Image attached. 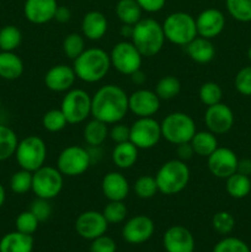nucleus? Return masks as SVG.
<instances>
[{
  "label": "nucleus",
  "instance_id": "f257e3e1",
  "mask_svg": "<svg viewBox=\"0 0 251 252\" xmlns=\"http://www.w3.org/2000/svg\"><path fill=\"white\" fill-rule=\"evenodd\" d=\"M129 111L128 95L121 86L107 84L91 96V116L106 125L121 122Z\"/></svg>",
  "mask_w": 251,
  "mask_h": 252
},
{
  "label": "nucleus",
  "instance_id": "f03ea898",
  "mask_svg": "<svg viewBox=\"0 0 251 252\" xmlns=\"http://www.w3.org/2000/svg\"><path fill=\"white\" fill-rule=\"evenodd\" d=\"M73 62V69L76 74V78L89 84L101 81L112 68L110 53L97 47L86 48Z\"/></svg>",
  "mask_w": 251,
  "mask_h": 252
},
{
  "label": "nucleus",
  "instance_id": "7ed1b4c3",
  "mask_svg": "<svg viewBox=\"0 0 251 252\" xmlns=\"http://www.w3.org/2000/svg\"><path fill=\"white\" fill-rule=\"evenodd\" d=\"M165 33L162 30V25H160L157 20L140 19L133 26V33L130 37V42L137 47L143 57H154L159 53L164 47Z\"/></svg>",
  "mask_w": 251,
  "mask_h": 252
},
{
  "label": "nucleus",
  "instance_id": "20e7f679",
  "mask_svg": "<svg viewBox=\"0 0 251 252\" xmlns=\"http://www.w3.org/2000/svg\"><path fill=\"white\" fill-rule=\"evenodd\" d=\"M188 166L180 159H172L164 162L155 175L157 189L165 196H174L186 189L189 182Z\"/></svg>",
  "mask_w": 251,
  "mask_h": 252
},
{
  "label": "nucleus",
  "instance_id": "39448f33",
  "mask_svg": "<svg viewBox=\"0 0 251 252\" xmlns=\"http://www.w3.org/2000/svg\"><path fill=\"white\" fill-rule=\"evenodd\" d=\"M162 30L167 41L181 47L188 44L192 39L198 36L196 19L184 11H176L167 15L165 21L162 22Z\"/></svg>",
  "mask_w": 251,
  "mask_h": 252
},
{
  "label": "nucleus",
  "instance_id": "423d86ee",
  "mask_svg": "<svg viewBox=\"0 0 251 252\" xmlns=\"http://www.w3.org/2000/svg\"><path fill=\"white\" fill-rule=\"evenodd\" d=\"M160 127L162 138L174 145L188 143L197 132L194 120L185 112L169 113L160 123Z\"/></svg>",
  "mask_w": 251,
  "mask_h": 252
},
{
  "label": "nucleus",
  "instance_id": "0eeeda50",
  "mask_svg": "<svg viewBox=\"0 0 251 252\" xmlns=\"http://www.w3.org/2000/svg\"><path fill=\"white\" fill-rule=\"evenodd\" d=\"M14 157L21 169L34 172L46 162L47 145L42 138L27 135L22 140H19Z\"/></svg>",
  "mask_w": 251,
  "mask_h": 252
},
{
  "label": "nucleus",
  "instance_id": "6e6552de",
  "mask_svg": "<svg viewBox=\"0 0 251 252\" xmlns=\"http://www.w3.org/2000/svg\"><path fill=\"white\" fill-rule=\"evenodd\" d=\"M68 125H79L91 116V96L83 89H70L66 91L61 102Z\"/></svg>",
  "mask_w": 251,
  "mask_h": 252
},
{
  "label": "nucleus",
  "instance_id": "1a4fd4ad",
  "mask_svg": "<svg viewBox=\"0 0 251 252\" xmlns=\"http://www.w3.org/2000/svg\"><path fill=\"white\" fill-rule=\"evenodd\" d=\"M57 167L43 165L32 172V189L34 196L38 198L53 199L63 189L64 179Z\"/></svg>",
  "mask_w": 251,
  "mask_h": 252
},
{
  "label": "nucleus",
  "instance_id": "9d476101",
  "mask_svg": "<svg viewBox=\"0 0 251 252\" xmlns=\"http://www.w3.org/2000/svg\"><path fill=\"white\" fill-rule=\"evenodd\" d=\"M91 158L86 148L69 145L64 148L57 159V169L63 176L76 177L83 175L91 166Z\"/></svg>",
  "mask_w": 251,
  "mask_h": 252
},
{
  "label": "nucleus",
  "instance_id": "9b49d317",
  "mask_svg": "<svg viewBox=\"0 0 251 252\" xmlns=\"http://www.w3.org/2000/svg\"><path fill=\"white\" fill-rule=\"evenodd\" d=\"M143 58L144 57L140 54L137 47L129 41L118 42L110 52L112 68H115L120 74L128 76L142 69Z\"/></svg>",
  "mask_w": 251,
  "mask_h": 252
},
{
  "label": "nucleus",
  "instance_id": "f8f14e48",
  "mask_svg": "<svg viewBox=\"0 0 251 252\" xmlns=\"http://www.w3.org/2000/svg\"><path fill=\"white\" fill-rule=\"evenodd\" d=\"M129 127V140L138 149H152L162 138L160 123L153 117H139Z\"/></svg>",
  "mask_w": 251,
  "mask_h": 252
},
{
  "label": "nucleus",
  "instance_id": "ddd939ff",
  "mask_svg": "<svg viewBox=\"0 0 251 252\" xmlns=\"http://www.w3.org/2000/svg\"><path fill=\"white\" fill-rule=\"evenodd\" d=\"M238 155L225 147H218L207 158L209 172L217 179L225 180L235 174L238 170Z\"/></svg>",
  "mask_w": 251,
  "mask_h": 252
},
{
  "label": "nucleus",
  "instance_id": "4468645a",
  "mask_svg": "<svg viewBox=\"0 0 251 252\" xmlns=\"http://www.w3.org/2000/svg\"><path fill=\"white\" fill-rule=\"evenodd\" d=\"M234 112L228 105L223 102L208 106L204 113V123L207 129L216 135L225 134L234 126Z\"/></svg>",
  "mask_w": 251,
  "mask_h": 252
},
{
  "label": "nucleus",
  "instance_id": "2eb2a0df",
  "mask_svg": "<svg viewBox=\"0 0 251 252\" xmlns=\"http://www.w3.org/2000/svg\"><path fill=\"white\" fill-rule=\"evenodd\" d=\"M155 224L149 217L135 216L128 219L122 229V238L132 245L144 244L153 236Z\"/></svg>",
  "mask_w": 251,
  "mask_h": 252
},
{
  "label": "nucleus",
  "instance_id": "dca6fc26",
  "mask_svg": "<svg viewBox=\"0 0 251 252\" xmlns=\"http://www.w3.org/2000/svg\"><path fill=\"white\" fill-rule=\"evenodd\" d=\"M108 223L102 212L86 211L83 212L75 220V230L79 236L86 240H94L103 235L107 230Z\"/></svg>",
  "mask_w": 251,
  "mask_h": 252
},
{
  "label": "nucleus",
  "instance_id": "f3484780",
  "mask_svg": "<svg viewBox=\"0 0 251 252\" xmlns=\"http://www.w3.org/2000/svg\"><path fill=\"white\" fill-rule=\"evenodd\" d=\"M160 98L155 91L138 89L128 95V106L133 115L139 117H153L160 110Z\"/></svg>",
  "mask_w": 251,
  "mask_h": 252
},
{
  "label": "nucleus",
  "instance_id": "a211bd4d",
  "mask_svg": "<svg viewBox=\"0 0 251 252\" xmlns=\"http://www.w3.org/2000/svg\"><path fill=\"white\" fill-rule=\"evenodd\" d=\"M76 74L73 66L66 64H57L51 66L44 74V85L54 93H66L73 89Z\"/></svg>",
  "mask_w": 251,
  "mask_h": 252
},
{
  "label": "nucleus",
  "instance_id": "6ab92c4d",
  "mask_svg": "<svg viewBox=\"0 0 251 252\" xmlns=\"http://www.w3.org/2000/svg\"><path fill=\"white\" fill-rule=\"evenodd\" d=\"M196 26L198 36L213 39L223 32L225 27V16L220 10L209 7L199 12L196 17Z\"/></svg>",
  "mask_w": 251,
  "mask_h": 252
},
{
  "label": "nucleus",
  "instance_id": "aec40b11",
  "mask_svg": "<svg viewBox=\"0 0 251 252\" xmlns=\"http://www.w3.org/2000/svg\"><path fill=\"white\" fill-rule=\"evenodd\" d=\"M162 245L166 252H193L194 238L185 226L174 225L165 231Z\"/></svg>",
  "mask_w": 251,
  "mask_h": 252
},
{
  "label": "nucleus",
  "instance_id": "412c9836",
  "mask_svg": "<svg viewBox=\"0 0 251 252\" xmlns=\"http://www.w3.org/2000/svg\"><path fill=\"white\" fill-rule=\"evenodd\" d=\"M58 2L57 0H26L24 15L33 25H44L54 20Z\"/></svg>",
  "mask_w": 251,
  "mask_h": 252
},
{
  "label": "nucleus",
  "instance_id": "4be33fe9",
  "mask_svg": "<svg viewBox=\"0 0 251 252\" xmlns=\"http://www.w3.org/2000/svg\"><path fill=\"white\" fill-rule=\"evenodd\" d=\"M129 182L123 174L111 171L101 181V191L108 201H125L129 194Z\"/></svg>",
  "mask_w": 251,
  "mask_h": 252
},
{
  "label": "nucleus",
  "instance_id": "5701e85b",
  "mask_svg": "<svg viewBox=\"0 0 251 252\" xmlns=\"http://www.w3.org/2000/svg\"><path fill=\"white\" fill-rule=\"evenodd\" d=\"M108 29V22L105 15L100 11H89L84 15L81 20V32L86 39L98 41L106 34Z\"/></svg>",
  "mask_w": 251,
  "mask_h": 252
},
{
  "label": "nucleus",
  "instance_id": "b1692460",
  "mask_svg": "<svg viewBox=\"0 0 251 252\" xmlns=\"http://www.w3.org/2000/svg\"><path fill=\"white\" fill-rule=\"evenodd\" d=\"M186 54L191 61L198 64H208L216 57V47L212 43V39L197 36L188 44L185 46Z\"/></svg>",
  "mask_w": 251,
  "mask_h": 252
},
{
  "label": "nucleus",
  "instance_id": "393cba45",
  "mask_svg": "<svg viewBox=\"0 0 251 252\" xmlns=\"http://www.w3.org/2000/svg\"><path fill=\"white\" fill-rule=\"evenodd\" d=\"M33 238L32 235L11 231L0 239V252H32Z\"/></svg>",
  "mask_w": 251,
  "mask_h": 252
},
{
  "label": "nucleus",
  "instance_id": "a878e982",
  "mask_svg": "<svg viewBox=\"0 0 251 252\" xmlns=\"http://www.w3.org/2000/svg\"><path fill=\"white\" fill-rule=\"evenodd\" d=\"M138 153H139V149L130 140H128V142L116 144L112 150V154H111V158H112L113 164L118 169L127 170L135 165L138 160Z\"/></svg>",
  "mask_w": 251,
  "mask_h": 252
},
{
  "label": "nucleus",
  "instance_id": "bb28decb",
  "mask_svg": "<svg viewBox=\"0 0 251 252\" xmlns=\"http://www.w3.org/2000/svg\"><path fill=\"white\" fill-rule=\"evenodd\" d=\"M24 73V62L15 52L0 51V78L16 80Z\"/></svg>",
  "mask_w": 251,
  "mask_h": 252
},
{
  "label": "nucleus",
  "instance_id": "cd10ccee",
  "mask_svg": "<svg viewBox=\"0 0 251 252\" xmlns=\"http://www.w3.org/2000/svg\"><path fill=\"white\" fill-rule=\"evenodd\" d=\"M194 154L201 158H208L218 148V139L211 130H198L189 140Z\"/></svg>",
  "mask_w": 251,
  "mask_h": 252
},
{
  "label": "nucleus",
  "instance_id": "c85d7f7f",
  "mask_svg": "<svg viewBox=\"0 0 251 252\" xmlns=\"http://www.w3.org/2000/svg\"><path fill=\"white\" fill-rule=\"evenodd\" d=\"M108 132H110L108 125H106L102 121L94 118V120L89 121L84 127L83 137L89 147H100L107 139Z\"/></svg>",
  "mask_w": 251,
  "mask_h": 252
},
{
  "label": "nucleus",
  "instance_id": "c756f323",
  "mask_svg": "<svg viewBox=\"0 0 251 252\" xmlns=\"http://www.w3.org/2000/svg\"><path fill=\"white\" fill-rule=\"evenodd\" d=\"M226 193L235 199H243L249 196L251 192V180L250 176L235 172L228 179H225Z\"/></svg>",
  "mask_w": 251,
  "mask_h": 252
},
{
  "label": "nucleus",
  "instance_id": "7c9ffc66",
  "mask_svg": "<svg viewBox=\"0 0 251 252\" xmlns=\"http://www.w3.org/2000/svg\"><path fill=\"white\" fill-rule=\"evenodd\" d=\"M116 15L125 25H135L142 19V7L135 0H120L116 5Z\"/></svg>",
  "mask_w": 251,
  "mask_h": 252
},
{
  "label": "nucleus",
  "instance_id": "2f4dec72",
  "mask_svg": "<svg viewBox=\"0 0 251 252\" xmlns=\"http://www.w3.org/2000/svg\"><path fill=\"white\" fill-rule=\"evenodd\" d=\"M19 139L14 130L10 127L0 125V161L10 159L16 152Z\"/></svg>",
  "mask_w": 251,
  "mask_h": 252
},
{
  "label": "nucleus",
  "instance_id": "473e14b6",
  "mask_svg": "<svg viewBox=\"0 0 251 252\" xmlns=\"http://www.w3.org/2000/svg\"><path fill=\"white\" fill-rule=\"evenodd\" d=\"M180 91H181V83L174 75L162 76L155 86V94L160 100H172L179 96Z\"/></svg>",
  "mask_w": 251,
  "mask_h": 252
},
{
  "label": "nucleus",
  "instance_id": "72a5a7b5",
  "mask_svg": "<svg viewBox=\"0 0 251 252\" xmlns=\"http://www.w3.org/2000/svg\"><path fill=\"white\" fill-rule=\"evenodd\" d=\"M22 42V33L19 27L6 25L0 30V51L14 52Z\"/></svg>",
  "mask_w": 251,
  "mask_h": 252
},
{
  "label": "nucleus",
  "instance_id": "f704fd0d",
  "mask_svg": "<svg viewBox=\"0 0 251 252\" xmlns=\"http://www.w3.org/2000/svg\"><path fill=\"white\" fill-rule=\"evenodd\" d=\"M226 10L239 22H251V0H225Z\"/></svg>",
  "mask_w": 251,
  "mask_h": 252
},
{
  "label": "nucleus",
  "instance_id": "c9c22d12",
  "mask_svg": "<svg viewBox=\"0 0 251 252\" xmlns=\"http://www.w3.org/2000/svg\"><path fill=\"white\" fill-rule=\"evenodd\" d=\"M63 52L69 59L74 61L78 58L84 51H85V37L80 33H73L66 34L65 38L63 39Z\"/></svg>",
  "mask_w": 251,
  "mask_h": 252
},
{
  "label": "nucleus",
  "instance_id": "e433bc0d",
  "mask_svg": "<svg viewBox=\"0 0 251 252\" xmlns=\"http://www.w3.org/2000/svg\"><path fill=\"white\" fill-rule=\"evenodd\" d=\"M198 97L204 106H213L216 103L221 102L223 97V90L220 85L214 81H207L201 85L198 90Z\"/></svg>",
  "mask_w": 251,
  "mask_h": 252
},
{
  "label": "nucleus",
  "instance_id": "4c0bfd02",
  "mask_svg": "<svg viewBox=\"0 0 251 252\" xmlns=\"http://www.w3.org/2000/svg\"><path fill=\"white\" fill-rule=\"evenodd\" d=\"M133 189H134L137 197L142 199L153 198L159 192L157 180H155L154 176H150V175H142V176L138 177L135 180Z\"/></svg>",
  "mask_w": 251,
  "mask_h": 252
},
{
  "label": "nucleus",
  "instance_id": "58836bf2",
  "mask_svg": "<svg viewBox=\"0 0 251 252\" xmlns=\"http://www.w3.org/2000/svg\"><path fill=\"white\" fill-rule=\"evenodd\" d=\"M68 122H66L65 117H64L63 112L57 108L47 111L42 117V126L47 132L51 133H58L63 130L66 127Z\"/></svg>",
  "mask_w": 251,
  "mask_h": 252
},
{
  "label": "nucleus",
  "instance_id": "ea45409f",
  "mask_svg": "<svg viewBox=\"0 0 251 252\" xmlns=\"http://www.w3.org/2000/svg\"><path fill=\"white\" fill-rule=\"evenodd\" d=\"M102 214L108 224H120L127 217L128 209L123 201H108L103 208Z\"/></svg>",
  "mask_w": 251,
  "mask_h": 252
},
{
  "label": "nucleus",
  "instance_id": "a19ab883",
  "mask_svg": "<svg viewBox=\"0 0 251 252\" xmlns=\"http://www.w3.org/2000/svg\"><path fill=\"white\" fill-rule=\"evenodd\" d=\"M10 189L16 194H25L32 189V172L20 169L10 179Z\"/></svg>",
  "mask_w": 251,
  "mask_h": 252
},
{
  "label": "nucleus",
  "instance_id": "79ce46f5",
  "mask_svg": "<svg viewBox=\"0 0 251 252\" xmlns=\"http://www.w3.org/2000/svg\"><path fill=\"white\" fill-rule=\"evenodd\" d=\"M212 225H213V229L218 234L228 235L233 231L234 226H235V219H234L231 213L221 211L214 214L213 218H212Z\"/></svg>",
  "mask_w": 251,
  "mask_h": 252
},
{
  "label": "nucleus",
  "instance_id": "37998d69",
  "mask_svg": "<svg viewBox=\"0 0 251 252\" xmlns=\"http://www.w3.org/2000/svg\"><path fill=\"white\" fill-rule=\"evenodd\" d=\"M38 219L33 216V213L30 209L21 212L15 220L16 230L20 233L27 234V235H32V234L36 233V230L38 229Z\"/></svg>",
  "mask_w": 251,
  "mask_h": 252
},
{
  "label": "nucleus",
  "instance_id": "c03bdc74",
  "mask_svg": "<svg viewBox=\"0 0 251 252\" xmlns=\"http://www.w3.org/2000/svg\"><path fill=\"white\" fill-rule=\"evenodd\" d=\"M236 91L243 96H251V65L244 66L234 79Z\"/></svg>",
  "mask_w": 251,
  "mask_h": 252
},
{
  "label": "nucleus",
  "instance_id": "a18cd8bd",
  "mask_svg": "<svg viewBox=\"0 0 251 252\" xmlns=\"http://www.w3.org/2000/svg\"><path fill=\"white\" fill-rule=\"evenodd\" d=\"M213 252H251L249 246L238 238H224L214 246Z\"/></svg>",
  "mask_w": 251,
  "mask_h": 252
},
{
  "label": "nucleus",
  "instance_id": "49530a36",
  "mask_svg": "<svg viewBox=\"0 0 251 252\" xmlns=\"http://www.w3.org/2000/svg\"><path fill=\"white\" fill-rule=\"evenodd\" d=\"M30 211L33 213V216L38 219L39 223H43V221L48 220L49 217L52 216V206L49 203V199L44 198H38L36 197L34 201L31 202V206H30Z\"/></svg>",
  "mask_w": 251,
  "mask_h": 252
},
{
  "label": "nucleus",
  "instance_id": "de8ad7c7",
  "mask_svg": "<svg viewBox=\"0 0 251 252\" xmlns=\"http://www.w3.org/2000/svg\"><path fill=\"white\" fill-rule=\"evenodd\" d=\"M91 241L93 243L90 246V252H116L117 250L116 241L105 234Z\"/></svg>",
  "mask_w": 251,
  "mask_h": 252
},
{
  "label": "nucleus",
  "instance_id": "09e8293b",
  "mask_svg": "<svg viewBox=\"0 0 251 252\" xmlns=\"http://www.w3.org/2000/svg\"><path fill=\"white\" fill-rule=\"evenodd\" d=\"M130 135V127L127 125H123V123L118 122L112 125L110 132H108V137L111 138L113 143L118 144V143L128 142L129 140Z\"/></svg>",
  "mask_w": 251,
  "mask_h": 252
},
{
  "label": "nucleus",
  "instance_id": "8fccbe9b",
  "mask_svg": "<svg viewBox=\"0 0 251 252\" xmlns=\"http://www.w3.org/2000/svg\"><path fill=\"white\" fill-rule=\"evenodd\" d=\"M142 7L143 11L147 12H157L162 10L165 6L166 0H135Z\"/></svg>",
  "mask_w": 251,
  "mask_h": 252
},
{
  "label": "nucleus",
  "instance_id": "3c124183",
  "mask_svg": "<svg viewBox=\"0 0 251 252\" xmlns=\"http://www.w3.org/2000/svg\"><path fill=\"white\" fill-rule=\"evenodd\" d=\"M176 154L177 159L182 160V161L186 162L187 160L191 159L194 155L193 148H192L191 143H182V144H179L176 148Z\"/></svg>",
  "mask_w": 251,
  "mask_h": 252
},
{
  "label": "nucleus",
  "instance_id": "603ef678",
  "mask_svg": "<svg viewBox=\"0 0 251 252\" xmlns=\"http://www.w3.org/2000/svg\"><path fill=\"white\" fill-rule=\"evenodd\" d=\"M71 19V11L69 7L66 6H59L57 7L56 15H54V20L59 24H66V22L70 21Z\"/></svg>",
  "mask_w": 251,
  "mask_h": 252
},
{
  "label": "nucleus",
  "instance_id": "864d4df0",
  "mask_svg": "<svg viewBox=\"0 0 251 252\" xmlns=\"http://www.w3.org/2000/svg\"><path fill=\"white\" fill-rule=\"evenodd\" d=\"M236 172H240V174L246 175V176H250L251 175V159H240L238 162V170Z\"/></svg>",
  "mask_w": 251,
  "mask_h": 252
},
{
  "label": "nucleus",
  "instance_id": "5fc2aeb1",
  "mask_svg": "<svg viewBox=\"0 0 251 252\" xmlns=\"http://www.w3.org/2000/svg\"><path fill=\"white\" fill-rule=\"evenodd\" d=\"M129 78H130V81H132L134 85H138V86H142L143 84L147 81V75L143 73L142 69H139V70H137V71H134L133 74H130Z\"/></svg>",
  "mask_w": 251,
  "mask_h": 252
},
{
  "label": "nucleus",
  "instance_id": "6e6d98bb",
  "mask_svg": "<svg viewBox=\"0 0 251 252\" xmlns=\"http://www.w3.org/2000/svg\"><path fill=\"white\" fill-rule=\"evenodd\" d=\"M134 26V25H133ZM133 26L132 25H122L121 27V36L125 37V38H130L133 33Z\"/></svg>",
  "mask_w": 251,
  "mask_h": 252
},
{
  "label": "nucleus",
  "instance_id": "4d7b16f0",
  "mask_svg": "<svg viewBox=\"0 0 251 252\" xmlns=\"http://www.w3.org/2000/svg\"><path fill=\"white\" fill-rule=\"evenodd\" d=\"M5 199H6V192H5L4 186H2V185L0 184V208H1V207L4 206Z\"/></svg>",
  "mask_w": 251,
  "mask_h": 252
},
{
  "label": "nucleus",
  "instance_id": "13d9d810",
  "mask_svg": "<svg viewBox=\"0 0 251 252\" xmlns=\"http://www.w3.org/2000/svg\"><path fill=\"white\" fill-rule=\"evenodd\" d=\"M248 57H249V61L251 62V46L249 47V49H248Z\"/></svg>",
  "mask_w": 251,
  "mask_h": 252
},
{
  "label": "nucleus",
  "instance_id": "bf43d9fd",
  "mask_svg": "<svg viewBox=\"0 0 251 252\" xmlns=\"http://www.w3.org/2000/svg\"><path fill=\"white\" fill-rule=\"evenodd\" d=\"M0 107H1V97H0Z\"/></svg>",
  "mask_w": 251,
  "mask_h": 252
}]
</instances>
